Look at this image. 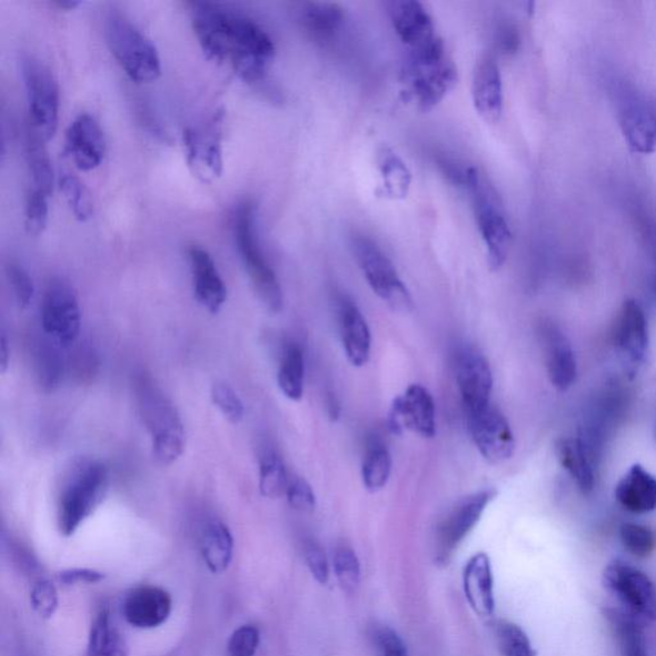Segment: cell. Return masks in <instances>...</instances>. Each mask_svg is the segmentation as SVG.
I'll return each instance as SVG.
<instances>
[{"instance_id": "obj_13", "label": "cell", "mask_w": 656, "mask_h": 656, "mask_svg": "<svg viewBox=\"0 0 656 656\" xmlns=\"http://www.w3.org/2000/svg\"><path fill=\"white\" fill-rule=\"evenodd\" d=\"M495 498L494 490L468 496L443 520L436 534V560L447 565L454 551L481 519L484 511Z\"/></svg>"}, {"instance_id": "obj_34", "label": "cell", "mask_w": 656, "mask_h": 656, "mask_svg": "<svg viewBox=\"0 0 656 656\" xmlns=\"http://www.w3.org/2000/svg\"><path fill=\"white\" fill-rule=\"evenodd\" d=\"M604 614L616 636L620 656H649L642 622L617 609H607Z\"/></svg>"}, {"instance_id": "obj_56", "label": "cell", "mask_w": 656, "mask_h": 656, "mask_svg": "<svg viewBox=\"0 0 656 656\" xmlns=\"http://www.w3.org/2000/svg\"><path fill=\"white\" fill-rule=\"evenodd\" d=\"M56 4L62 8V10L71 11L74 10V8H78L81 3L73 2V0H66V2H57Z\"/></svg>"}, {"instance_id": "obj_19", "label": "cell", "mask_w": 656, "mask_h": 656, "mask_svg": "<svg viewBox=\"0 0 656 656\" xmlns=\"http://www.w3.org/2000/svg\"><path fill=\"white\" fill-rule=\"evenodd\" d=\"M614 344L630 366L643 364L649 349V325L643 307L634 299L626 300L620 308L614 327Z\"/></svg>"}, {"instance_id": "obj_5", "label": "cell", "mask_w": 656, "mask_h": 656, "mask_svg": "<svg viewBox=\"0 0 656 656\" xmlns=\"http://www.w3.org/2000/svg\"><path fill=\"white\" fill-rule=\"evenodd\" d=\"M105 30L109 50L132 81L149 83L159 79L162 66L158 50L128 17L109 13Z\"/></svg>"}, {"instance_id": "obj_54", "label": "cell", "mask_w": 656, "mask_h": 656, "mask_svg": "<svg viewBox=\"0 0 656 656\" xmlns=\"http://www.w3.org/2000/svg\"><path fill=\"white\" fill-rule=\"evenodd\" d=\"M646 246L647 250L656 265V223L653 222L646 227Z\"/></svg>"}, {"instance_id": "obj_7", "label": "cell", "mask_w": 656, "mask_h": 656, "mask_svg": "<svg viewBox=\"0 0 656 656\" xmlns=\"http://www.w3.org/2000/svg\"><path fill=\"white\" fill-rule=\"evenodd\" d=\"M108 489V469L103 463L82 461L67 481L58 506V526L63 536H72L83 520L102 503Z\"/></svg>"}, {"instance_id": "obj_28", "label": "cell", "mask_w": 656, "mask_h": 656, "mask_svg": "<svg viewBox=\"0 0 656 656\" xmlns=\"http://www.w3.org/2000/svg\"><path fill=\"white\" fill-rule=\"evenodd\" d=\"M555 454L578 489L584 494L592 493L595 487L597 461L582 437H563L555 444Z\"/></svg>"}, {"instance_id": "obj_41", "label": "cell", "mask_w": 656, "mask_h": 656, "mask_svg": "<svg viewBox=\"0 0 656 656\" xmlns=\"http://www.w3.org/2000/svg\"><path fill=\"white\" fill-rule=\"evenodd\" d=\"M496 638L503 656H537L525 630L510 622L496 627Z\"/></svg>"}, {"instance_id": "obj_24", "label": "cell", "mask_w": 656, "mask_h": 656, "mask_svg": "<svg viewBox=\"0 0 656 656\" xmlns=\"http://www.w3.org/2000/svg\"><path fill=\"white\" fill-rule=\"evenodd\" d=\"M467 600L478 616L490 617L495 610L494 577L489 555L475 554L463 571Z\"/></svg>"}, {"instance_id": "obj_44", "label": "cell", "mask_w": 656, "mask_h": 656, "mask_svg": "<svg viewBox=\"0 0 656 656\" xmlns=\"http://www.w3.org/2000/svg\"><path fill=\"white\" fill-rule=\"evenodd\" d=\"M210 397H212L215 406L222 411V415L231 424L241 423L243 415H246V408H243L239 395L230 385L216 382L212 386V391H210Z\"/></svg>"}, {"instance_id": "obj_1", "label": "cell", "mask_w": 656, "mask_h": 656, "mask_svg": "<svg viewBox=\"0 0 656 656\" xmlns=\"http://www.w3.org/2000/svg\"><path fill=\"white\" fill-rule=\"evenodd\" d=\"M192 29L208 60L230 63L242 81H264L276 47L255 20L212 3H192Z\"/></svg>"}, {"instance_id": "obj_55", "label": "cell", "mask_w": 656, "mask_h": 656, "mask_svg": "<svg viewBox=\"0 0 656 656\" xmlns=\"http://www.w3.org/2000/svg\"><path fill=\"white\" fill-rule=\"evenodd\" d=\"M327 410L328 416H330L331 420H338L341 415V407L338 398L335 397V394L328 392L327 397Z\"/></svg>"}, {"instance_id": "obj_17", "label": "cell", "mask_w": 656, "mask_h": 656, "mask_svg": "<svg viewBox=\"0 0 656 656\" xmlns=\"http://www.w3.org/2000/svg\"><path fill=\"white\" fill-rule=\"evenodd\" d=\"M457 382L467 417L491 406V368L489 361L477 350L465 349L460 352L457 360Z\"/></svg>"}, {"instance_id": "obj_33", "label": "cell", "mask_w": 656, "mask_h": 656, "mask_svg": "<svg viewBox=\"0 0 656 656\" xmlns=\"http://www.w3.org/2000/svg\"><path fill=\"white\" fill-rule=\"evenodd\" d=\"M392 460L388 447L378 437L368 440L364 463H361V481L369 493L384 489L391 476Z\"/></svg>"}, {"instance_id": "obj_20", "label": "cell", "mask_w": 656, "mask_h": 656, "mask_svg": "<svg viewBox=\"0 0 656 656\" xmlns=\"http://www.w3.org/2000/svg\"><path fill=\"white\" fill-rule=\"evenodd\" d=\"M540 336L550 382L555 389L567 391L574 386L578 375L575 350L557 325L544 324Z\"/></svg>"}, {"instance_id": "obj_14", "label": "cell", "mask_w": 656, "mask_h": 656, "mask_svg": "<svg viewBox=\"0 0 656 656\" xmlns=\"http://www.w3.org/2000/svg\"><path fill=\"white\" fill-rule=\"evenodd\" d=\"M392 28L407 52L430 49L441 43L427 8L416 0H392L386 4Z\"/></svg>"}, {"instance_id": "obj_11", "label": "cell", "mask_w": 656, "mask_h": 656, "mask_svg": "<svg viewBox=\"0 0 656 656\" xmlns=\"http://www.w3.org/2000/svg\"><path fill=\"white\" fill-rule=\"evenodd\" d=\"M41 325L44 332L62 348L70 347L79 338L81 328V309L72 286L62 280L49 282L43 307Z\"/></svg>"}, {"instance_id": "obj_10", "label": "cell", "mask_w": 656, "mask_h": 656, "mask_svg": "<svg viewBox=\"0 0 656 656\" xmlns=\"http://www.w3.org/2000/svg\"><path fill=\"white\" fill-rule=\"evenodd\" d=\"M604 585L638 622L656 620V587L650 577L628 563L614 560L604 569Z\"/></svg>"}, {"instance_id": "obj_27", "label": "cell", "mask_w": 656, "mask_h": 656, "mask_svg": "<svg viewBox=\"0 0 656 656\" xmlns=\"http://www.w3.org/2000/svg\"><path fill=\"white\" fill-rule=\"evenodd\" d=\"M619 506L635 515H646L656 509V477L635 465L622 477L616 487Z\"/></svg>"}, {"instance_id": "obj_35", "label": "cell", "mask_w": 656, "mask_h": 656, "mask_svg": "<svg viewBox=\"0 0 656 656\" xmlns=\"http://www.w3.org/2000/svg\"><path fill=\"white\" fill-rule=\"evenodd\" d=\"M89 656H126L122 637L115 627L111 613L102 609L92 622L89 644Z\"/></svg>"}, {"instance_id": "obj_52", "label": "cell", "mask_w": 656, "mask_h": 656, "mask_svg": "<svg viewBox=\"0 0 656 656\" xmlns=\"http://www.w3.org/2000/svg\"><path fill=\"white\" fill-rule=\"evenodd\" d=\"M519 33L510 27V24H504L498 32V47L503 53L511 54L516 53L519 48Z\"/></svg>"}, {"instance_id": "obj_21", "label": "cell", "mask_w": 656, "mask_h": 656, "mask_svg": "<svg viewBox=\"0 0 656 656\" xmlns=\"http://www.w3.org/2000/svg\"><path fill=\"white\" fill-rule=\"evenodd\" d=\"M122 612L126 622L135 628H157L170 618L172 599L161 587L141 586L126 597Z\"/></svg>"}, {"instance_id": "obj_32", "label": "cell", "mask_w": 656, "mask_h": 656, "mask_svg": "<svg viewBox=\"0 0 656 656\" xmlns=\"http://www.w3.org/2000/svg\"><path fill=\"white\" fill-rule=\"evenodd\" d=\"M44 142L46 140L31 126L27 132V140H24V151H27L32 189L50 197L54 187V173Z\"/></svg>"}, {"instance_id": "obj_8", "label": "cell", "mask_w": 656, "mask_h": 656, "mask_svg": "<svg viewBox=\"0 0 656 656\" xmlns=\"http://www.w3.org/2000/svg\"><path fill=\"white\" fill-rule=\"evenodd\" d=\"M21 70L32 129L49 141L54 138L60 120V88L52 71L36 57H23Z\"/></svg>"}, {"instance_id": "obj_18", "label": "cell", "mask_w": 656, "mask_h": 656, "mask_svg": "<svg viewBox=\"0 0 656 656\" xmlns=\"http://www.w3.org/2000/svg\"><path fill=\"white\" fill-rule=\"evenodd\" d=\"M106 138L99 122L89 113H81L66 132V150L82 172L96 170L106 155Z\"/></svg>"}, {"instance_id": "obj_49", "label": "cell", "mask_w": 656, "mask_h": 656, "mask_svg": "<svg viewBox=\"0 0 656 656\" xmlns=\"http://www.w3.org/2000/svg\"><path fill=\"white\" fill-rule=\"evenodd\" d=\"M305 558L310 574L314 575L319 584L326 585L328 579H330V566H328V560L321 546L312 540L307 541L305 545Z\"/></svg>"}, {"instance_id": "obj_48", "label": "cell", "mask_w": 656, "mask_h": 656, "mask_svg": "<svg viewBox=\"0 0 656 656\" xmlns=\"http://www.w3.org/2000/svg\"><path fill=\"white\" fill-rule=\"evenodd\" d=\"M286 498L292 509L309 513L316 508V495L305 478L294 477L290 479Z\"/></svg>"}, {"instance_id": "obj_46", "label": "cell", "mask_w": 656, "mask_h": 656, "mask_svg": "<svg viewBox=\"0 0 656 656\" xmlns=\"http://www.w3.org/2000/svg\"><path fill=\"white\" fill-rule=\"evenodd\" d=\"M260 642L257 627L251 625L241 626L230 637L227 650L230 656H256Z\"/></svg>"}, {"instance_id": "obj_42", "label": "cell", "mask_w": 656, "mask_h": 656, "mask_svg": "<svg viewBox=\"0 0 656 656\" xmlns=\"http://www.w3.org/2000/svg\"><path fill=\"white\" fill-rule=\"evenodd\" d=\"M49 197L44 192L32 189L24 208V227L31 237H39L47 229L49 218Z\"/></svg>"}, {"instance_id": "obj_47", "label": "cell", "mask_w": 656, "mask_h": 656, "mask_svg": "<svg viewBox=\"0 0 656 656\" xmlns=\"http://www.w3.org/2000/svg\"><path fill=\"white\" fill-rule=\"evenodd\" d=\"M7 276L20 308H28L36 294L30 275L21 266L11 264L7 267Z\"/></svg>"}, {"instance_id": "obj_37", "label": "cell", "mask_w": 656, "mask_h": 656, "mask_svg": "<svg viewBox=\"0 0 656 656\" xmlns=\"http://www.w3.org/2000/svg\"><path fill=\"white\" fill-rule=\"evenodd\" d=\"M60 347L54 340H48L41 342L37 350L38 381L46 392H53L62 381L64 366Z\"/></svg>"}, {"instance_id": "obj_23", "label": "cell", "mask_w": 656, "mask_h": 656, "mask_svg": "<svg viewBox=\"0 0 656 656\" xmlns=\"http://www.w3.org/2000/svg\"><path fill=\"white\" fill-rule=\"evenodd\" d=\"M473 99L476 111L487 123H496L503 113V80L498 63L486 56L476 66L473 80Z\"/></svg>"}, {"instance_id": "obj_53", "label": "cell", "mask_w": 656, "mask_h": 656, "mask_svg": "<svg viewBox=\"0 0 656 656\" xmlns=\"http://www.w3.org/2000/svg\"><path fill=\"white\" fill-rule=\"evenodd\" d=\"M11 350L8 345V338L6 332L0 336V372L6 374L8 366H10Z\"/></svg>"}, {"instance_id": "obj_57", "label": "cell", "mask_w": 656, "mask_h": 656, "mask_svg": "<svg viewBox=\"0 0 656 656\" xmlns=\"http://www.w3.org/2000/svg\"><path fill=\"white\" fill-rule=\"evenodd\" d=\"M23 656H29V655H23Z\"/></svg>"}, {"instance_id": "obj_16", "label": "cell", "mask_w": 656, "mask_h": 656, "mask_svg": "<svg viewBox=\"0 0 656 656\" xmlns=\"http://www.w3.org/2000/svg\"><path fill=\"white\" fill-rule=\"evenodd\" d=\"M467 418L476 448L487 461L499 465L511 458L516 450L515 435L500 410L490 406Z\"/></svg>"}, {"instance_id": "obj_6", "label": "cell", "mask_w": 656, "mask_h": 656, "mask_svg": "<svg viewBox=\"0 0 656 656\" xmlns=\"http://www.w3.org/2000/svg\"><path fill=\"white\" fill-rule=\"evenodd\" d=\"M233 232L242 265L259 299L271 312H280L284 306L281 285L260 248L256 230V207L250 201H243L235 213Z\"/></svg>"}, {"instance_id": "obj_25", "label": "cell", "mask_w": 656, "mask_h": 656, "mask_svg": "<svg viewBox=\"0 0 656 656\" xmlns=\"http://www.w3.org/2000/svg\"><path fill=\"white\" fill-rule=\"evenodd\" d=\"M340 327L345 356L355 367H364L371 357L372 338L366 318L351 300L340 307Z\"/></svg>"}, {"instance_id": "obj_12", "label": "cell", "mask_w": 656, "mask_h": 656, "mask_svg": "<svg viewBox=\"0 0 656 656\" xmlns=\"http://www.w3.org/2000/svg\"><path fill=\"white\" fill-rule=\"evenodd\" d=\"M222 129L223 113L217 112L200 128L183 131L188 165L200 181L212 182L222 175Z\"/></svg>"}, {"instance_id": "obj_40", "label": "cell", "mask_w": 656, "mask_h": 656, "mask_svg": "<svg viewBox=\"0 0 656 656\" xmlns=\"http://www.w3.org/2000/svg\"><path fill=\"white\" fill-rule=\"evenodd\" d=\"M619 537L625 549L637 558H649L656 550V533L650 527L625 524L620 526Z\"/></svg>"}, {"instance_id": "obj_31", "label": "cell", "mask_w": 656, "mask_h": 656, "mask_svg": "<svg viewBox=\"0 0 656 656\" xmlns=\"http://www.w3.org/2000/svg\"><path fill=\"white\" fill-rule=\"evenodd\" d=\"M376 161L382 180L384 196L394 200L406 199L411 185L408 166L388 146L377 150Z\"/></svg>"}, {"instance_id": "obj_38", "label": "cell", "mask_w": 656, "mask_h": 656, "mask_svg": "<svg viewBox=\"0 0 656 656\" xmlns=\"http://www.w3.org/2000/svg\"><path fill=\"white\" fill-rule=\"evenodd\" d=\"M290 479L279 454L269 450L260 458L259 490L269 499L280 498L288 490Z\"/></svg>"}, {"instance_id": "obj_9", "label": "cell", "mask_w": 656, "mask_h": 656, "mask_svg": "<svg viewBox=\"0 0 656 656\" xmlns=\"http://www.w3.org/2000/svg\"><path fill=\"white\" fill-rule=\"evenodd\" d=\"M352 250L369 288L386 305L399 312H409L414 299L402 282L397 268L371 239L359 237L352 241Z\"/></svg>"}, {"instance_id": "obj_43", "label": "cell", "mask_w": 656, "mask_h": 656, "mask_svg": "<svg viewBox=\"0 0 656 656\" xmlns=\"http://www.w3.org/2000/svg\"><path fill=\"white\" fill-rule=\"evenodd\" d=\"M334 570L344 590L352 592L360 582V565L355 551L340 548L334 555Z\"/></svg>"}, {"instance_id": "obj_36", "label": "cell", "mask_w": 656, "mask_h": 656, "mask_svg": "<svg viewBox=\"0 0 656 656\" xmlns=\"http://www.w3.org/2000/svg\"><path fill=\"white\" fill-rule=\"evenodd\" d=\"M306 364L305 355L296 344L286 348L277 375L280 389L286 398L299 401L305 394Z\"/></svg>"}, {"instance_id": "obj_51", "label": "cell", "mask_w": 656, "mask_h": 656, "mask_svg": "<svg viewBox=\"0 0 656 656\" xmlns=\"http://www.w3.org/2000/svg\"><path fill=\"white\" fill-rule=\"evenodd\" d=\"M60 582L67 586H71L74 584L86 583V584H98L103 582L105 575L102 571H98L95 569H87V568H74V569H67L61 571L58 575Z\"/></svg>"}, {"instance_id": "obj_39", "label": "cell", "mask_w": 656, "mask_h": 656, "mask_svg": "<svg viewBox=\"0 0 656 656\" xmlns=\"http://www.w3.org/2000/svg\"><path fill=\"white\" fill-rule=\"evenodd\" d=\"M61 192L76 220L87 222L95 213L89 189L74 175L66 173L60 180Z\"/></svg>"}, {"instance_id": "obj_4", "label": "cell", "mask_w": 656, "mask_h": 656, "mask_svg": "<svg viewBox=\"0 0 656 656\" xmlns=\"http://www.w3.org/2000/svg\"><path fill=\"white\" fill-rule=\"evenodd\" d=\"M138 408L151 437L153 456L162 465H172L185 449V430L178 409L150 378L137 382Z\"/></svg>"}, {"instance_id": "obj_15", "label": "cell", "mask_w": 656, "mask_h": 656, "mask_svg": "<svg viewBox=\"0 0 656 656\" xmlns=\"http://www.w3.org/2000/svg\"><path fill=\"white\" fill-rule=\"evenodd\" d=\"M389 423L394 434L408 430L433 439L436 435V406L431 392L423 385H410L394 400Z\"/></svg>"}, {"instance_id": "obj_2", "label": "cell", "mask_w": 656, "mask_h": 656, "mask_svg": "<svg viewBox=\"0 0 656 656\" xmlns=\"http://www.w3.org/2000/svg\"><path fill=\"white\" fill-rule=\"evenodd\" d=\"M458 71L441 41L430 49L408 52L402 63L401 86L419 111H431L456 88Z\"/></svg>"}, {"instance_id": "obj_50", "label": "cell", "mask_w": 656, "mask_h": 656, "mask_svg": "<svg viewBox=\"0 0 656 656\" xmlns=\"http://www.w3.org/2000/svg\"><path fill=\"white\" fill-rule=\"evenodd\" d=\"M375 645L378 656H408L407 646L401 637L388 626L376 629Z\"/></svg>"}, {"instance_id": "obj_3", "label": "cell", "mask_w": 656, "mask_h": 656, "mask_svg": "<svg viewBox=\"0 0 656 656\" xmlns=\"http://www.w3.org/2000/svg\"><path fill=\"white\" fill-rule=\"evenodd\" d=\"M465 187L473 200L487 260L493 271H498L506 264L513 239L506 209L489 178L478 168L468 167Z\"/></svg>"}, {"instance_id": "obj_29", "label": "cell", "mask_w": 656, "mask_h": 656, "mask_svg": "<svg viewBox=\"0 0 656 656\" xmlns=\"http://www.w3.org/2000/svg\"><path fill=\"white\" fill-rule=\"evenodd\" d=\"M200 551L212 574H223L230 567L233 555V537L229 527L221 520H210L200 536Z\"/></svg>"}, {"instance_id": "obj_30", "label": "cell", "mask_w": 656, "mask_h": 656, "mask_svg": "<svg viewBox=\"0 0 656 656\" xmlns=\"http://www.w3.org/2000/svg\"><path fill=\"white\" fill-rule=\"evenodd\" d=\"M300 21L316 41L330 43L341 30L345 14L338 4L307 3L301 7Z\"/></svg>"}, {"instance_id": "obj_26", "label": "cell", "mask_w": 656, "mask_h": 656, "mask_svg": "<svg viewBox=\"0 0 656 656\" xmlns=\"http://www.w3.org/2000/svg\"><path fill=\"white\" fill-rule=\"evenodd\" d=\"M622 133L630 150L652 155L656 150V115L643 103L627 102L619 111Z\"/></svg>"}, {"instance_id": "obj_45", "label": "cell", "mask_w": 656, "mask_h": 656, "mask_svg": "<svg viewBox=\"0 0 656 656\" xmlns=\"http://www.w3.org/2000/svg\"><path fill=\"white\" fill-rule=\"evenodd\" d=\"M31 607L41 618L49 619L54 616L58 608L57 588L47 578H39L32 585L30 593Z\"/></svg>"}, {"instance_id": "obj_22", "label": "cell", "mask_w": 656, "mask_h": 656, "mask_svg": "<svg viewBox=\"0 0 656 656\" xmlns=\"http://www.w3.org/2000/svg\"><path fill=\"white\" fill-rule=\"evenodd\" d=\"M189 260L196 299L209 314L220 312L227 300V288L213 258L206 249L192 246Z\"/></svg>"}]
</instances>
